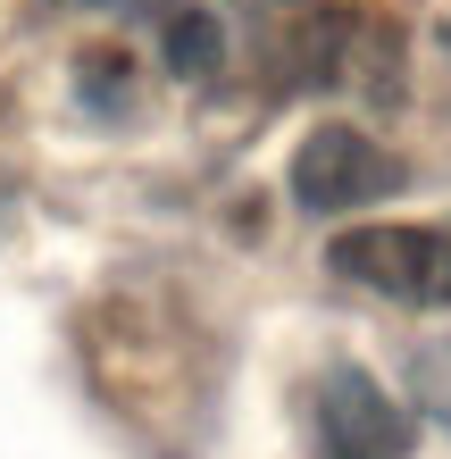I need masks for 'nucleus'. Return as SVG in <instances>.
<instances>
[{"instance_id": "20e7f679", "label": "nucleus", "mask_w": 451, "mask_h": 459, "mask_svg": "<svg viewBox=\"0 0 451 459\" xmlns=\"http://www.w3.org/2000/svg\"><path fill=\"white\" fill-rule=\"evenodd\" d=\"M168 67L184 75V84H209V75L226 67V25L209 9H176L168 17Z\"/></svg>"}, {"instance_id": "7ed1b4c3", "label": "nucleus", "mask_w": 451, "mask_h": 459, "mask_svg": "<svg viewBox=\"0 0 451 459\" xmlns=\"http://www.w3.org/2000/svg\"><path fill=\"white\" fill-rule=\"evenodd\" d=\"M317 435H326V459H410L418 418L368 368H326L317 376Z\"/></svg>"}, {"instance_id": "39448f33", "label": "nucleus", "mask_w": 451, "mask_h": 459, "mask_svg": "<svg viewBox=\"0 0 451 459\" xmlns=\"http://www.w3.org/2000/svg\"><path fill=\"white\" fill-rule=\"evenodd\" d=\"M418 401H427L435 418H451V334L418 351Z\"/></svg>"}, {"instance_id": "f03ea898", "label": "nucleus", "mask_w": 451, "mask_h": 459, "mask_svg": "<svg viewBox=\"0 0 451 459\" xmlns=\"http://www.w3.org/2000/svg\"><path fill=\"white\" fill-rule=\"evenodd\" d=\"M402 184V159L385 143H368L360 126H317L309 143L293 151V201L334 218V209H360V201H385Z\"/></svg>"}, {"instance_id": "423d86ee", "label": "nucleus", "mask_w": 451, "mask_h": 459, "mask_svg": "<svg viewBox=\"0 0 451 459\" xmlns=\"http://www.w3.org/2000/svg\"><path fill=\"white\" fill-rule=\"evenodd\" d=\"M0 209H9V176H0Z\"/></svg>"}, {"instance_id": "f257e3e1", "label": "nucleus", "mask_w": 451, "mask_h": 459, "mask_svg": "<svg viewBox=\"0 0 451 459\" xmlns=\"http://www.w3.org/2000/svg\"><path fill=\"white\" fill-rule=\"evenodd\" d=\"M326 267L402 309H451V234L435 226H351L326 242Z\"/></svg>"}]
</instances>
